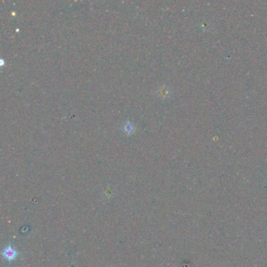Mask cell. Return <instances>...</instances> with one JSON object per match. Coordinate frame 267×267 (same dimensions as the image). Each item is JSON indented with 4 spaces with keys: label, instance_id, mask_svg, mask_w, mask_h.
Returning <instances> with one entry per match:
<instances>
[{
    "label": "cell",
    "instance_id": "6da1fadb",
    "mask_svg": "<svg viewBox=\"0 0 267 267\" xmlns=\"http://www.w3.org/2000/svg\"><path fill=\"white\" fill-rule=\"evenodd\" d=\"M3 255L6 259H7L8 261H11L13 260V259L16 258V252L13 248H11V247H7V248H5V249H4Z\"/></svg>",
    "mask_w": 267,
    "mask_h": 267
}]
</instances>
